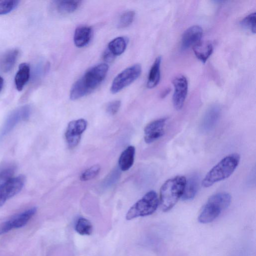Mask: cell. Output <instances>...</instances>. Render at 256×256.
Wrapping results in <instances>:
<instances>
[{
    "mask_svg": "<svg viewBox=\"0 0 256 256\" xmlns=\"http://www.w3.org/2000/svg\"><path fill=\"white\" fill-rule=\"evenodd\" d=\"M30 112L29 106H24L14 110L7 118L0 132V138L8 133L20 120L27 119Z\"/></svg>",
    "mask_w": 256,
    "mask_h": 256,
    "instance_id": "8fae6325",
    "label": "cell"
},
{
    "mask_svg": "<svg viewBox=\"0 0 256 256\" xmlns=\"http://www.w3.org/2000/svg\"><path fill=\"white\" fill-rule=\"evenodd\" d=\"M186 180L184 176H178L163 184L160 189L159 202L164 212L172 208L182 198Z\"/></svg>",
    "mask_w": 256,
    "mask_h": 256,
    "instance_id": "7a4b0ae2",
    "label": "cell"
},
{
    "mask_svg": "<svg viewBox=\"0 0 256 256\" xmlns=\"http://www.w3.org/2000/svg\"><path fill=\"white\" fill-rule=\"evenodd\" d=\"M16 169V166L13 164H4L0 166V186L14 177Z\"/></svg>",
    "mask_w": 256,
    "mask_h": 256,
    "instance_id": "d4e9b609",
    "label": "cell"
},
{
    "mask_svg": "<svg viewBox=\"0 0 256 256\" xmlns=\"http://www.w3.org/2000/svg\"><path fill=\"white\" fill-rule=\"evenodd\" d=\"M240 160V156L238 154H232L223 158L207 173L202 180V186L208 188L228 178L238 166Z\"/></svg>",
    "mask_w": 256,
    "mask_h": 256,
    "instance_id": "3957f363",
    "label": "cell"
},
{
    "mask_svg": "<svg viewBox=\"0 0 256 256\" xmlns=\"http://www.w3.org/2000/svg\"><path fill=\"white\" fill-rule=\"evenodd\" d=\"M30 77V66L26 63H22L19 66L15 76L14 83L16 88L18 91L22 90L28 81Z\"/></svg>",
    "mask_w": 256,
    "mask_h": 256,
    "instance_id": "e0dca14e",
    "label": "cell"
},
{
    "mask_svg": "<svg viewBox=\"0 0 256 256\" xmlns=\"http://www.w3.org/2000/svg\"><path fill=\"white\" fill-rule=\"evenodd\" d=\"M141 72L142 67L139 64H135L126 68L114 79L110 87L111 92L113 94L119 92L136 80Z\"/></svg>",
    "mask_w": 256,
    "mask_h": 256,
    "instance_id": "8992f818",
    "label": "cell"
},
{
    "mask_svg": "<svg viewBox=\"0 0 256 256\" xmlns=\"http://www.w3.org/2000/svg\"><path fill=\"white\" fill-rule=\"evenodd\" d=\"M221 114V109L218 105L209 108L205 112L202 120L200 128L204 132L212 130L216 124Z\"/></svg>",
    "mask_w": 256,
    "mask_h": 256,
    "instance_id": "5bb4252c",
    "label": "cell"
},
{
    "mask_svg": "<svg viewBox=\"0 0 256 256\" xmlns=\"http://www.w3.org/2000/svg\"><path fill=\"white\" fill-rule=\"evenodd\" d=\"M126 38L117 37L108 44V50L115 56L122 54L126 50L128 42Z\"/></svg>",
    "mask_w": 256,
    "mask_h": 256,
    "instance_id": "603a6c76",
    "label": "cell"
},
{
    "mask_svg": "<svg viewBox=\"0 0 256 256\" xmlns=\"http://www.w3.org/2000/svg\"><path fill=\"white\" fill-rule=\"evenodd\" d=\"M81 1L76 0H56L54 2V5L58 12L66 14L76 11Z\"/></svg>",
    "mask_w": 256,
    "mask_h": 256,
    "instance_id": "7402d4cb",
    "label": "cell"
},
{
    "mask_svg": "<svg viewBox=\"0 0 256 256\" xmlns=\"http://www.w3.org/2000/svg\"><path fill=\"white\" fill-rule=\"evenodd\" d=\"M114 56L107 49L104 53L103 58L107 62H110L114 58Z\"/></svg>",
    "mask_w": 256,
    "mask_h": 256,
    "instance_id": "4dcf8cb0",
    "label": "cell"
},
{
    "mask_svg": "<svg viewBox=\"0 0 256 256\" xmlns=\"http://www.w3.org/2000/svg\"><path fill=\"white\" fill-rule=\"evenodd\" d=\"M19 54L18 49L10 50L0 57V70L3 72H10L14 66Z\"/></svg>",
    "mask_w": 256,
    "mask_h": 256,
    "instance_id": "2e32d148",
    "label": "cell"
},
{
    "mask_svg": "<svg viewBox=\"0 0 256 256\" xmlns=\"http://www.w3.org/2000/svg\"><path fill=\"white\" fill-rule=\"evenodd\" d=\"M26 180L24 175L13 177L0 186V206L22 188Z\"/></svg>",
    "mask_w": 256,
    "mask_h": 256,
    "instance_id": "52a82bcc",
    "label": "cell"
},
{
    "mask_svg": "<svg viewBox=\"0 0 256 256\" xmlns=\"http://www.w3.org/2000/svg\"><path fill=\"white\" fill-rule=\"evenodd\" d=\"M134 15V12L132 10L123 12L118 19V28H122L128 26L133 22Z\"/></svg>",
    "mask_w": 256,
    "mask_h": 256,
    "instance_id": "484cf974",
    "label": "cell"
},
{
    "mask_svg": "<svg viewBox=\"0 0 256 256\" xmlns=\"http://www.w3.org/2000/svg\"><path fill=\"white\" fill-rule=\"evenodd\" d=\"M256 12H252L246 16L240 22V24L242 27L250 30L252 32L256 33Z\"/></svg>",
    "mask_w": 256,
    "mask_h": 256,
    "instance_id": "f1b7e54d",
    "label": "cell"
},
{
    "mask_svg": "<svg viewBox=\"0 0 256 256\" xmlns=\"http://www.w3.org/2000/svg\"><path fill=\"white\" fill-rule=\"evenodd\" d=\"M86 126L87 122L83 118L72 120L68 123L65 138L70 148H74L78 144L82 134L86 130Z\"/></svg>",
    "mask_w": 256,
    "mask_h": 256,
    "instance_id": "ba28073f",
    "label": "cell"
},
{
    "mask_svg": "<svg viewBox=\"0 0 256 256\" xmlns=\"http://www.w3.org/2000/svg\"><path fill=\"white\" fill-rule=\"evenodd\" d=\"M193 50L196 57L204 63L213 51L212 44L208 41H200L193 46Z\"/></svg>",
    "mask_w": 256,
    "mask_h": 256,
    "instance_id": "d6986e66",
    "label": "cell"
},
{
    "mask_svg": "<svg viewBox=\"0 0 256 256\" xmlns=\"http://www.w3.org/2000/svg\"><path fill=\"white\" fill-rule=\"evenodd\" d=\"M202 28L198 25L192 26L188 28L184 32L181 41V48L186 50L199 42L202 38Z\"/></svg>",
    "mask_w": 256,
    "mask_h": 256,
    "instance_id": "4fadbf2b",
    "label": "cell"
},
{
    "mask_svg": "<svg viewBox=\"0 0 256 256\" xmlns=\"http://www.w3.org/2000/svg\"><path fill=\"white\" fill-rule=\"evenodd\" d=\"M162 61L161 56H158L154 60L148 74L146 86L149 88L156 86L160 80V67Z\"/></svg>",
    "mask_w": 256,
    "mask_h": 256,
    "instance_id": "44dd1931",
    "label": "cell"
},
{
    "mask_svg": "<svg viewBox=\"0 0 256 256\" xmlns=\"http://www.w3.org/2000/svg\"><path fill=\"white\" fill-rule=\"evenodd\" d=\"M159 200L156 193L154 190L146 192L128 210L126 218L127 220L150 215L157 209Z\"/></svg>",
    "mask_w": 256,
    "mask_h": 256,
    "instance_id": "5b68a950",
    "label": "cell"
},
{
    "mask_svg": "<svg viewBox=\"0 0 256 256\" xmlns=\"http://www.w3.org/2000/svg\"><path fill=\"white\" fill-rule=\"evenodd\" d=\"M108 66L100 64L89 68L72 86L70 94L72 100L79 99L96 89L105 78Z\"/></svg>",
    "mask_w": 256,
    "mask_h": 256,
    "instance_id": "6da1fadb",
    "label": "cell"
},
{
    "mask_svg": "<svg viewBox=\"0 0 256 256\" xmlns=\"http://www.w3.org/2000/svg\"><path fill=\"white\" fill-rule=\"evenodd\" d=\"M199 184V177L197 174H193L186 180L185 186L182 199L188 200L192 199L196 195Z\"/></svg>",
    "mask_w": 256,
    "mask_h": 256,
    "instance_id": "ac0fdd59",
    "label": "cell"
},
{
    "mask_svg": "<svg viewBox=\"0 0 256 256\" xmlns=\"http://www.w3.org/2000/svg\"><path fill=\"white\" fill-rule=\"evenodd\" d=\"M170 92V89L169 88H167L161 94V96L162 98H164V96H166Z\"/></svg>",
    "mask_w": 256,
    "mask_h": 256,
    "instance_id": "1f68e13d",
    "label": "cell"
},
{
    "mask_svg": "<svg viewBox=\"0 0 256 256\" xmlns=\"http://www.w3.org/2000/svg\"><path fill=\"white\" fill-rule=\"evenodd\" d=\"M135 151L134 146H129L122 152L118 160V166L122 171L128 170L132 166Z\"/></svg>",
    "mask_w": 256,
    "mask_h": 256,
    "instance_id": "ffe728a7",
    "label": "cell"
},
{
    "mask_svg": "<svg viewBox=\"0 0 256 256\" xmlns=\"http://www.w3.org/2000/svg\"><path fill=\"white\" fill-rule=\"evenodd\" d=\"M19 3V0H0V15L6 14L12 11Z\"/></svg>",
    "mask_w": 256,
    "mask_h": 256,
    "instance_id": "83f0119b",
    "label": "cell"
},
{
    "mask_svg": "<svg viewBox=\"0 0 256 256\" xmlns=\"http://www.w3.org/2000/svg\"><path fill=\"white\" fill-rule=\"evenodd\" d=\"M231 199L230 195L226 192H218L211 196L198 216V221L202 224L212 222L224 210L228 207Z\"/></svg>",
    "mask_w": 256,
    "mask_h": 256,
    "instance_id": "277c9868",
    "label": "cell"
},
{
    "mask_svg": "<svg viewBox=\"0 0 256 256\" xmlns=\"http://www.w3.org/2000/svg\"><path fill=\"white\" fill-rule=\"evenodd\" d=\"M4 86V79L0 76V92H1Z\"/></svg>",
    "mask_w": 256,
    "mask_h": 256,
    "instance_id": "d6a6232c",
    "label": "cell"
},
{
    "mask_svg": "<svg viewBox=\"0 0 256 256\" xmlns=\"http://www.w3.org/2000/svg\"><path fill=\"white\" fill-rule=\"evenodd\" d=\"M166 118H161L148 123L144 128V140L146 143L150 144L162 137L164 131V128Z\"/></svg>",
    "mask_w": 256,
    "mask_h": 256,
    "instance_id": "7c38bea8",
    "label": "cell"
},
{
    "mask_svg": "<svg viewBox=\"0 0 256 256\" xmlns=\"http://www.w3.org/2000/svg\"><path fill=\"white\" fill-rule=\"evenodd\" d=\"M76 231L83 236H89L92 232V226L91 222L84 218H80L75 224Z\"/></svg>",
    "mask_w": 256,
    "mask_h": 256,
    "instance_id": "cb8c5ba5",
    "label": "cell"
},
{
    "mask_svg": "<svg viewBox=\"0 0 256 256\" xmlns=\"http://www.w3.org/2000/svg\"><path fill=\"white\" fill-rule=\"evenodd\" d=\"M100 166L98 164H95L86 170L80 176V180L85 182L93 179L99 174Z\"/></svg>",
    "mask_w": 256,
    "mask_h": 256,
    "instance_id": "4316f807",
    "label": "cell"
},
{
    "mask_svg": "<svg viewBox=\"0 0 256 256\" xmlns=\"http://www.w3.org/2000/svg\"><path fill=\"white\" fill-rule=\"evenodd\" d=\"M92 36L91 27L86 26H80L75 30L74 35V42L78 48H82L90 42Z\"/></svg>",
    "mask_w": 256,
    "mask_h": 256,
    "instance_id": "9a60e30c",
    "label": "cell"
},
{
    "mask_svg": "<svg viewBox=\"0 0 256 256\" xmlns=\"http://www.w3.org/2000/svg\"><path fill=\"white\" fill-rule=\"evenodd\" d=\"M36 212V208L34 207L12 217L2 224L0 228V235L12 230L24 226L31 219Z\"/></svg>",
    "mask_w": 256,
    "mask_h": 256,
    "instance_id": "9c48e42d",
    "label": "cell"
},
{
    "mask_svg": "<svg viewBox=\"0 0 256 256\" xmlns=\"http://www.w3.org/2000/svg\"><path fill=\"white\" fill-rule=\"evenodd\" d=\"M172 83L174 87L173 105L176 110H180L182 108L186 97L188 81L184 76L178 75L174 78Z\"/></svg>",
    "mask_w": 256,
    "mask_h": 256,
    "instance_id": "30bf717a",
    "label": "cell"
},
{
    "mask_svg": "<svg viewBox=\"0 0 256 256\" xmlns=\"http://www.w3.org/2000/svg\"><path fill=\"white\" fill-rule=\"evenodd\" d=\"M121 102L120 100H114L108 104L106 108L108 114L110 115H114L118 111Z\"/></svg>",
    "mask_w": 256,
    "mask_h": 256,
    "instance_id": "f546056e",
    "label": "cell"
}]
</instances>
